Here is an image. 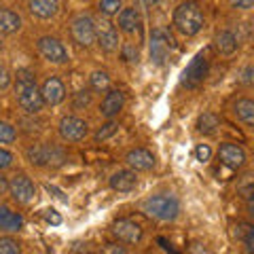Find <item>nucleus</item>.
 I'll list each match as a JSON object with an SVG mask.
<instances>
[{
    "label": "nucleus",
    "instance_id": "obj_1",
    "mask_svg": "<svg viewBox=\"0 0 254 254\" xmlns=\"http://www.w3.org/2000/svg\"><path fill=\"white\" fill-rule=\"evenodd\" d=\"M15 98H17V104L30 115L41 113L45 102L41 89L36 87V76L30 72V70H19L17 78H15Z\"/></svg>",
    "mask_w": 254,
    "mask_h": 254
},
{
    "label": "nucleus",
    "instance_id": "obj_2",
    "mask_svg": "<svg viewBox=\"0 0 254 254\" xmlns=\"http://www.w3.org/2000/svg\"><path fill=\"white\" fill-rule=\"evenodd\" d=\"M174 26L180 34L185 36H195L197 32L203 28V13L195 0H185L178 4L174 11Z\"/></svg>",
    "mask_w": 254,
    "mask_h": 254
},
{
    "label": "nucleus",
    "instance_id": "obj_3",
    "mask_svg": "<svg viewBox=\"0 0 254 254\" xmlns=\"http://www.w3.org/2000/svg\"><path fill=\"white\" fill-rule=\"evenodd\" d=\"M142 210L157 220H174L180 212V203L172 195H153L142 201Z\"/></svg>",
    "mask_w": 254,
    "mask_h": 254
},
{
    "label": "nucleus",
    "instance_id": "obj_4",
    "mask_svg": "<svg viewBox=\"0 0 254 254\" xmlns=\"http://www.w3.org/2000/svg\"><path fill=\"white\" fill-rule=\"evenodd\" d=\"M172 36L163 30H153L150 34V60H153L157 66L165 64V60L170 58V51H172Z\"/></svg>",
    "mask_w": 254,
    "mask_h": 254
},
{
    "label": "nucleus",
    "instance_id": "obj_5",
    "mask_svg": "<svg viewBox=\"0 0 254 254\" xmlns=\"http://www.w3.org/2000/svg\"><path fill=\"white\" fill-rule=\"evenodd\" d=\"M9 190H11L13 199L17 203H23V205L32 203L34 201V197H36L34 182H32L26 174H17V176H13V180L9 182Z\"/></svg>",
    "mask_w": 254,
    "mask_h": 254
},
{
    "label": "nucleus",
    "instance_id": "obj_6",
    "mask_svg": "<svg viewBox=\"0 0 254 254\" xmlns=\"http://www.w3.org/2000/svg\"><path fill=\"white\" fill-rule=\"evenodd\" d=\"M205 76H208V60L203 55H197L182 72V85L189 87V89H195L205 81Z\"/></svg>",
    "mask_w": 254,
    "mask_h": 254
},
{
    "label": "nucleus",
    "instance_id": "obj_7",
    "mask_svg": "<svg viewBox=\"0 0 254 254\" xmlns=\"http://www.w3.org/2000/svg\"><path fill=\"white\" fill-rule=\"evenodd\" d=\"M38 51H41V55L47 60V62H51V64H64V62H68V51H66V47H64L58 38H53V36H43V38H38Z\"/></svg>",
    "mask_w": 254,
    "mask_h": 254
},
{
    "label": "nucleus",
    "instance_id": "obj_8",
    "mask_svg": "<svg viewBox=\"0 0 254 254\" xmlns=\"http://www.w3.org/2000/svg\"><path fill=\"white\" fill-rule=\"evenodd\" d=\"M72 38L81 45V47H91L95 43V23L91 17H87V15H81V17H76L72 21Z\"/></svg>",
    "mask_w": 254,
    "mask_h": 254
},
{
    "label": "nucleus",
    "instance_id": "obj_9",
    "mask_svg": "<svg viewBox=\"0 0 254 254\" xmlns=\"http://www.w3.org/2000/svg\"><path fill=\"white\" fill-rule=\"evenodd\" d=\"M87 131H89L87 129V123L78 117H64L60 121V133H62V138L68 142L83 140L87 136Z\"/></svg>",
    "mask_w": 254,
    "mask_h": 254
},
{
    "label": "nucleus",
    "instance_id": "obj_10",
    "mask_svg": "<svg viewBox=\"0 0 254 254\" xmlns=\"http://www.w3.org/2000/svg\"><path fill=\"white\" fill-rule=\"evenodd\" d=\"M218 159H220V163L225 165V168H229V170H242L244 163H246V153L237 144L227 142V144L220 146Z\"/></svg>",
    "mask_w": 254,
    "mask_h": 254
},
{
    "label": "nucleus",
    "instance_id": "obj_11",
    "mask_svg": "<svg viewBox=\"0 0 254 254\" xmlns=\"http://www.w3.org/2000/svg\"><path fill=\"white\" fill-rule=\"evenodd\" d=\"M113 233L117 240H121L125 244H138L142 240V229L140 225H136L133 220H127V218H121L117 220L113 225Z\"/></svg>",
    "mask_w": 254,
    "mask_h": 254
},
{
    "label": "nucleus",
    "instance_id": "obj_12",
    "mask_svg": "<svg viewBox=\"0 0 254 254\" xmlns=\"http://www.w3.org/2000/svg\"><path fill=\"white\" fill-rule=\"evenodd\" d=\"M41 95H43V102L49 106H58L60 102H64V98H66V87H64V83L60 81V78H47V81L43 83V89H41Z\"/></svg>",
    "mask_w": 254,
    "mask_h": 254
},
{
    "label": "nucleus",
    "instance_id": "obj_13",
    "mask_svg": "<svg viewBox=\"0 0 254 254\" xmlns=\"http://www.w3.org/2000/svg\"><path fill=\"white\" fill-rule=\"evenodd\" d=\"M125 161L136 172H148V170H153V165H155V157H153V153H148L146 148H133L127 153Z\"/></svg>",
    "mask_w": 254,
    "mask_h": 254
},
{
    "label": "nucleus",
    "instance_id": "obj_14",
    "mask_svg": "<svg viewBox=\"0 0 254 254\" xmlns=\"http://www.w3.org/2000/svg\"><path fill=\"white\" fill-rule=\"evenodd\" d=\"M95 41L100 43L102 51H106V53H113L119 49V34L115 26H110L108 21L102 23L100 30H95Z\"/></svg>",
    "mask_w": 254,
    "mask_h": 254
},
{
    "label": "nucleus",
    "instance_id": "obj_15",
    "mask_svg": "<svg viewBox=\"0 0 254 254\" xmlns=\"http://www.w3.org/2000/svg\"><path fill=\"white\" fill-rule=\"evenodd\" d=\"M125 104V95L123 91H119V89H113V91H108L106 93V98L102 100V104H100V113L108 117V119H113L115 115L121 113V108Z\"/></svg>",
    "mask_w": 254,
    "mask_h": 254
},
{
    "label": "nucleus",
    "instance_id": "obj_16",
    "mask_svg": "<svg viewBox=\"0 0 254 254\" xmlns=\"http://www.w3.org/2000/svg\"><path fill=\"white\" fill-rule=\"evenodd\" d=\"M136 185H138V176H136V172H129V170L117 172L110 178V187L119 190V193H129V190L136 189Z\"/></svg>",
    "mask_w": 254,
    "mask_h": 254
},
{
    "label": "nucleus",
    "instance_id": "obj_17",
    "mask_svg": "<svg viewBox=\"0 0 254 254\" xmlns=\"http://www.w3.org/2000/svg\"><path fill=\"white\" fill-rule=\"evenodd\" d=\"M30 13L41 19H49L60 11V0H28Z\"/></svg>",
    "mask_w": 254,
    "mask_h": 254
},
{
    "label": "nucleus",
    "instance_id": "obj_18",
    "mask_svg": "<svg viewBox=\"0 0 254 254\" xmlns=\"http://www.w3.org/2000/svg\"><path fill=\"white\" fill-rule=\"evenodd\" d=\"M23 227V218L6 205H0V229L2 231H19Z\"/></svg>",
    "mask_w": 254,
    "mask_h": 254
},
{
    "label": "nucleus",
    "instance_id": "obj_19",
    "mask_svg": "<svg viewBox=\"0 0 254 254\" xmlns=\"http://www.w3.org/2000/svg\"><path fill=\"white\" fill-rule=\"evenodd\" d=\"M21 28V17L11 9H0V34H13Z\"/></svg>",
    "mask_w": 254,
    "mask_h": 254
},
{
    "label": "nucleus",
    "instance_id": "obj_20",
    "mask_svg": "<svg viewBox=\"0 0 254 254\" xmlns=\"http://www.w3.org/2000/svg\"><path fill=\"white\" fill-rule=\"evenodd\" d=\"M214 47H216V51L220 55H231L237 49V38L231 34V32L222 30V32H218V34L214 36Z\"/></svg>",
    "mask_w": 254,
    "mask_h": 254
},
{
    "label": "nucleus",
    "instance_id": "obj_21",
    "mask_svg": "<svg viewBox=\"0 0 254 254\" xmlns=\"http://www.w3.org/2000/svg\"><path fill=\"white\" fill-rule=\"evenodd\" d=\"M140 26V15L136 9H123L121 13H119V28H121L123 32H127V34H133V32L138 30Z\"/></svg>",
    "mask_w": 254,
    "mask_h": 254
},
{
    "label": "nucleus",
    "instance_id": "obj_22",
    "mask_svg": "<svg viewBox=\"0 0 254 254\" xmlns=\"http://www.w3.org/2000/svg\"><path fill=\"white\" fill-rule=\"evenodd\" d=\"M235 115H237V119H240L242 123H246V125H254V102L252 100H237L235 102Z\"/></svg>",
    "mask_w": 254,
    "mask_h": 254
},
{
    "label": "nucleus",
    "instance_id": "obj_23",
    "mask_svg": "<svg viewBox=\"0 0 254 254\" xmlns=\"http://www.w3.org/2000/svg\"><path fill=\"white\" fill-rule=\"evenodd\" d=\"M218 125H220V121H218L216 115L214 113H203L199 117V121H197V129H199L201 133H214Z\"/></svg>",
    "mask_w": 254,
    "mask_h": 254
},
{
    "label": "nucleus",
    "instance_id": "obj_24",
    "mask_svg": "<svg viewBox=\"0 0 254 254\" xmlns=\"http://www.w3.org/2000/svg\"><path fill=\"white\" fill-rule=\"evenodd\" d=\"M89 81H91V87L95 91H106L110 87V76L106 72H100V70H95V72L89 76Z\"/></svg>",
    "mask_w": 254,
    "mask_h": 254
},
{
    "label": "nucleus",
    "instance_id": "obj_25",
    "mask_svg": "<svg viewBox=\"0 0 254 254\" xmlns=\"http://www.w3.org/2000/svg\"><path fill=\"white\" fill-rule=\"evenodd\" d=\"M15 138H17V131H15V127L0 121V144H11V142H15Z\"/></svg>",
    "mask_w": 254,
    "mask_h": 254
},
{
    "label": "nucleus",
    "instance_id": "obj_26",
    "mask_svg": "<svg viewBox=\"0 0 254 254\" xmlns=\"http://www.w3.org/2000/svg\"><path fill=\"white\" fill-rule=\"evenodd\" d=\"M231 235H233V240H240V242H244L246 237L254 235V229H252V225H248V222H237V225H233V231H231Z\"/></svg>",
    "mask_w": 254,
    "mask_h": 254
},
{
    "label": "nucleus",
    "instance_id": "obj_27",
    "mask_svg": "<svg viewBox=\"0 0 254 254\" xmlns=\"http://www.w3.org/2000/svg\"><path fill=\"white\" fill-rule=\"evenodd\" d=\"M121 9V0H100V13L110 17V15H117Z\"/></svg>",
    "mask_w": 254,
    "mask_h": 254
},
{
    "label": "nucleus",
    "instance_id": "obj_28",
    "mask_svg": "<svg viewBox=\"0 0 254 254\" xmlns=\"http://www.w3.org/2000/svg\"><path fill=\"white\" fill-rule=\"evenodd\" d=\"M21 248L11 237H0V254H17Z\"/></svg>",
    "mask_w": 254,
    "mask_h": 254
},
{
    "label": "nucleus",
    "instance_id": "obj_29",
    "mask_svg": "<svg viewBox=\"0 0 254 254\" xmlns=\"http://www.w3.org/2000/svg\"><path fill=\"white\" fill-rule=\"evenodd\" d=\"M115 131H117V123L110 121V123H106L104 127H102V129H100L98 133H95V140H106V138L113 136Z\"/></svg>",
    "mask_w": 254,
    "mask_h": 254
},
{
    "label": "nucleus",
    "instance_id": "obj_30",
    "mask_svg": "<svg viewBox=\"0 0 254 254\" xmlns=\"http://www.w3.org/2000/svg\"><path fill=\"white\" fill-rule=\"evenodd\" d=\"M195 157H197V161H210V157H212V150L208 144H199L195 148Z\"/></svg>",
    "mask_w": 254,
    "mask_h": 254
},
{
    "label": "nucleus",
    "instance_id": "obj_31",
    "mask_svg": "<svg viewBox=\"0 0 254 254\" xmlns=\"http://www.w3.org/2000/svg\"><path fill=\"white\" fill-rule=\"evenodd\" d=\"M11 163H13V155L9 153V150L0 148V170H6V168H11Z\"/></svg>",
    "mask_w": 254,
    "mask_h": 254
},
{
    "label": "nucleus",
    "instance_id": "obj_32",
    "mask_svg": "<svg viewBox=\"0 0 254 254\" xmlns=\"http://www.w3.org/2000/svg\"><path fill=\"white\" fill-rule=\"evenodd\" d=\"M9 85H11V74H9V70L0 66V91H4Z\"/></svg>",
    "mask_w": 254,
    "mask_h": 254
},
{
    "label": "nucleus",
    "instance_id": "obj_33",
    "mask_svg": "<svg viewBox=\"0 0 254 254\" xmlns=\"http://www.w3.org/2000/svg\"><path fill=\"white\" fill-rule=\"evenodd\" d=\"M91 102V95L87 93V91H81V93H76V98H74V106H87Z\"/></svg>",
    "mask_w": 254,
    "mask_h": 254
},
{
    "label": "nucleus",
    "instance_id": "obj_34",
    "mask_svg": "<svg viewBox=\"0 0 254 254\" xmlns=\"http://www.w3.org/2000/svg\"><path fill=\"white\" fill-rule=\"evenodd\" d=\"M231 4L235 6V9H244V11H248L254 6V0H231Z\"/></svg>",
    "mask_w": 254,
    "mask_h": 254
},
{
    "label": "nucleus",
    "instance_id": "obj_35",
    "mask_svg": "<svg viewBox=\"0 0 254 254\" xmlns=\"http://www.w3.org/2000/svg\"><path fill=\"white\" fill-rule=\"evenodd\" d=\"M45 218L49 220L51 225H60V222H62V216L55 210H45Z\"/></svg>",
    "mask_w": 254,
    "mask_h": 254
},
{
    "label": "nucleus",
    "instance_id": "obj_36",
    "mask_svg": "<svg viewBox=\"0 0 254 254\" xmlns=\"http://www.w3.org/2000/svg\"><path fill=\"white\" fill-rule=\"evenodd\" d=\"M104 252H110V254H125V248L123 246H119V244H106L104 246Z\"/></svg>",
    "mask_w": 254,
    "mask_h": 254
},
{
    "label": "nucleus",
    "instance_id": "obj_37",
    "mask_svg": "<svg viewBox=\"0 0 254 254\" xmlns=\"http://www.w3.org/2000/svg\"><path fill=\"white\" fill-rule=\"evenodd\" d=\"M125 60H127V62L138 60V51L133 49V47H125Z\"/></svg>",
    "mask_w": 254,
    "mask_h": 254
},
{
    "label": "nucleus",
    "instance_id": "obj_38",
    "mask_svg": "<svg viewBox=\"0 0 254 254\" xmlns=\"http://www.w3.org/2000/svg\"><path fill=\"white\" fill-rule=\"evenodd\" d=\"M242 83H244V85H250V83H252V66H248V68H246V70H244Z\"/></svg>",
    "mask_w": 254,
    "mask_h": 254
},
{
    "label": "nucleus",
    "instance_id": "obj_39",
    "mask_svg": "<svg viewBox=\"0 0 254 254\" xmlns=\"http://www.w3.org/2000/svg\"><path fill=\"white\" fill-rule=\"evenodd\" d=\"M4 190H9V182H6V178L0 174V195H2Z\"/></svg>",
    "mask_w": 254,
    "mask_h": 254
},
{
    "label": "nucleus",
    "instance_id": "obj_40",
    "mask_svg": "<svg viewBox=\"0 0 254 254\" xmlns=\"http://www.w3.org/2000/svg\"><path fill=\"white\" fill-rule=\"evenodd\" d=\"M159 244H161V246H163V250H172V246H170L168 242H165V240H163V237H159Z\"/></svg>",
    "mask_w": 254,
    "mask_h": 254
},
{
    "label": "nucleus",
    "instance_id": "obj_41",
    "mask_svg": "<svg viewBox=\"0 0 254 254\" xmlns=\"http://www.w3.org/2000/svg\"><path fill=\"white\" fill-rule=\"evenodd\" d=\"M159 0H144V4H148V6H153V4H157Z\"/></svg>",
    "mask_w": 254,
    "mask_h": 254
},
{
    "label": "nucleus",
    "instance_id": "obj_42",
    "mask_svg": "<svg viewBox=\"0 0 254 254\" xmlns=\"http://www.w3.org/2000/svg\"><path fill=\"white\" fill-rule=\"evenodd\" d=\"M0 49H2V38H0Z\"/></svg>",
    "mask_w": 254,
    "mask_h": 254
}]
</instances>
